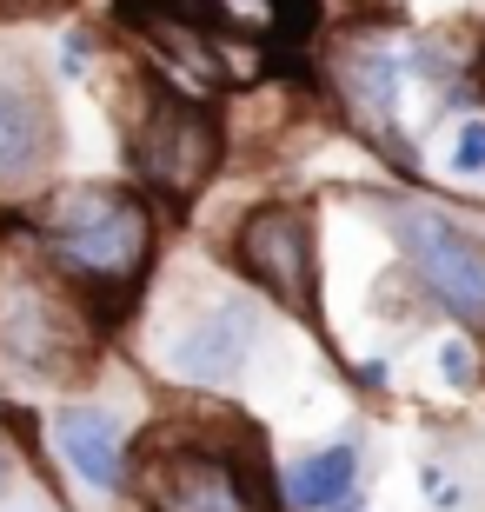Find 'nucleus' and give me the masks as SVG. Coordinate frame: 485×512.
Instances as JSON below:
<instances>
[{"mask_svg":"<svg viewBox=\"0 0 485 512\" xmlns=\"http://www.w3.org/2000/svg\"><path fill=\"white\" fill-rule=\"evenodd\" d=\"M54 446L94 493H113V486L127 479V439H120V426H113L100 406H67V413L54 419Z\"/></svg>","mask_w":485,"mask_h":512,"instance_id":"8","label":"nucleus"},{"mask_svg":"<svg viewBox=\"0 0 485 512\" xmlns=\"http://www.w3.org/2000/svg\"><path fill=\"white\" fill-rule=\"evenodd\" d=\"M246 353H253V306L246 300H213L167 333V366L193 386H233Z\"/></svg>","mask_w":485,"mask_h":512,"instance_id":"7","label":"nucleus"},{"mask_svg":"<svg viewBox=\"0 0 485 512\" xmlns=\"http://www.w3.org/2000/svg\"><path fill=\"white\" fill-rule=\"evenodd\" d=\"M240 273L260 293L299 313L306 326H319V240H313V213L293 200H266L240 220Z\"/></svg>","mask_w":485,"mask_h":512,"instance_id":"4","label":"nucleus"},{"mask_svg":"<svg viewBox=\"0 0 485 512\" xmlns=\"http://www.w3.org/2000/svg\"><path fill=\"white\" fill-rule=\"evenodd\" d=\"M220 153H226L220 120L206 114L200 100H180V94H160L140 114V127H133V173L173 207H187L193 193L213 180Z\"/></svg>","mask_w":485,"mask_h":512,"instance_id":"3","label":"nucleus"},{"mask_svg":"<svg viewBox=\"0 0 485 512\" xmlns=\"http://www.w3.org/2000/svg\"><path fill=\"white\" fill-rule=\"evenodd\" d=\"M326 512H366V499H359V493H339V499H333Z\"/></svg>","mask_w":485,"mask_h":512,"instance_id":"13","label":"nucleus"},{"mask_svg":"<svg viewBox=\"0 0 485 512\" xmlns=\"http://www.w3.org/2000/svg\"><path fill=\"white\" fill-rule=\"evenodd\" d=\"M399 247H406L412 273L426 280V293L446 306L452 320L485 326V247L472 240L459 220H446L439 207H399L392 213Z\"/></svg>","mask_w":485,"mask_h":512,"instance_id":"5","label":"nucleus"},{"mask_svg":"<svg viewBox=\"0 0 485 512\" xmlns=\"http://www.w3.org/2000/svg\"><path fill=\"white\" fill-rule=\"evenodd\" d=\"M40 160H47V107L27 80L0 74V180L34 173Z\"/></svg>","mask_w":485,"mask_h":512,"instance_id":"9","label":"nucleus"},{"mask_svg":"<svg viewBox=\"0 0 485 512\" xmlns=\"http://www.w3.org/2000/svg\"><path fill=\"white\" fill-rule=\"evenodd\" d=\"M7 473H14V459H7V446H0V486H7Z\"/></svg>","mask_w":485,"mask_h":512,"instance_id":"14","label":"nucleus"},{"mask_svg":"<svg viewBox=\"0 0 485 512\" xmlns=\"http://www.w3.org/2000/svg\"><path fill=\"white\" fill-rule=\"evenodd\" d=\"M353 479H359V453L353 446H326V453L286 466L280 493H286V506H299V512H326L339 493H353Z\"/></svg>","mask_w":485,"mask_h":512,"instance_id":"10","label":"nucleus"},{"mask_svg":"<svg viewBox=\"0 0 485 512\" xmlns=\"http://www.w3.org/2000/svg\"><path fill=\"white\" fill-rule=\"evenodd\" d=\"M40 253L87 306H127L153 260V213L133 187H60L40 207Z\"/></svg>","mask_w":485,"mask_h":512,"instance_id":"1","label":"nucleus"},{"mask_svg":"<svg viewBox=\"0 0 485 512\" xmlns=\"http://www.w3.org/2000/svg\"><path fill=\"white\" fill-rule=\"evenodd\" d=\"M0 340L40 380H80V366H87L74 306L60 293H47V286H27V280L0 293Z\"/></svg>","mask_w":485,"mask_h":512,"instance_id":"6","label":"nucleus"},{"mask_svg":"<svg viewBox=\"0 0 485 512\" xmlns=\"http://www.w3.org/2000/svg\"><path fill=\"white\" fill-rule=\"evenodd\" d=\"M426 499H439V506L452 512V499H459V486H452V479L439 473V466H426Z\"/></svg>","mask_w":485,"mask_h":512,"instance_id":"12","label":"nucleus"},{"mask_svg":"<svg viewBox=\"0 0 485 512\" xmlns=\"http://www.w3.org/2000/svg\"><path fill=\"white\" fill-rule=\"evenodd\" d=\"M140 493L147 512H273L260 466L220 439H153L140 459Z\"/></svg>","mask_w":485,"mask_h":512,"instance_id":"2","label":"nucleus"},{"mask_svg":"<svg viewBox=\"0 0 485 512\" xmlns=\"http://www.w3.org/2000/svg\"><path fill=\"white\" fill-rule=\"evenodd\" d=\"M452 173H485V127H459V147H452Z\"/></svg>","mask_w":485,"mask_h":512,"instance_id":"11","label":"nucleus"}]
</instances>
